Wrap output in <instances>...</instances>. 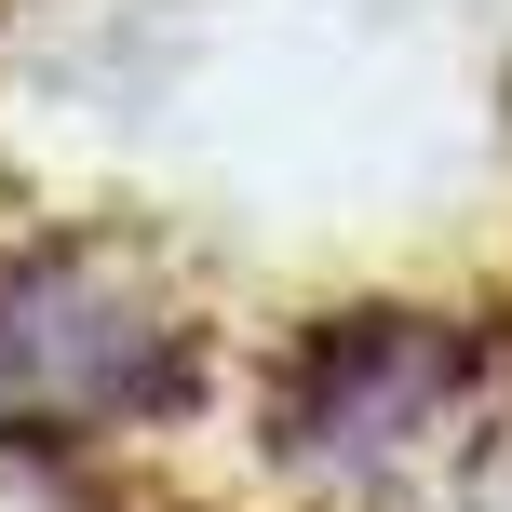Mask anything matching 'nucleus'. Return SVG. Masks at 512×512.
<instances>
[{"label":"nucleus","instance_id":"f257e3e1","mask_svg":"<svg viewBox=\"0 0 512 512\" xmlns=\"http://www.w3.org/2000/svg\"><path fill=\"white\" fill-rule=\"evenodd\" d=\"M203 405V324L122 243H0V432L95 445Z\"/></svg>","mask_w":512,"mask_h":512},{"label":"nucleus","instance_id":"f03ea898","mask_svg":"<svg viewBox=\"0 0 512 512\" xmlns=\"http://www.w3.org/2000/svg\"><path fill=\"white\" fill-rule=\"evenodd\" d=\"M486 378H499V337L472 324V310H405V297L310 310L270 351V445H283V472L378 486V472H405L432 432H459Z\"/></svg>","mask_w":512,"mask_h":512}]
</instances>
